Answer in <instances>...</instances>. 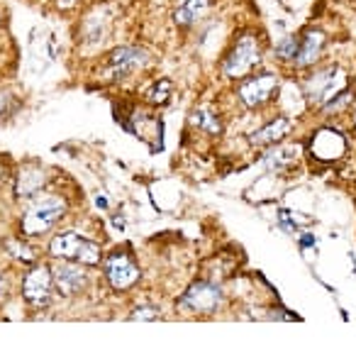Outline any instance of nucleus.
Segmentation results:
<instances>
[{"mask_svg": "<svg viewBox=\"0 0 356 359\" xmlns=\"http://www.w3.org/2000/svg\"><path fill=\"white\" fill-rule=\"evenodd\" d=\"M288 133H290V120L288 118H276L273 123H269L266 128H262L259 133H254L249 140H252V144L264 147V144L278 142V140H283Z\"/></svg>", "mask_w": 356, "mask_h": 359, "instance_id": "4468645a", "label": "nucleus"}, {"mask_svg": "<svg viewBox=\"0 0 356 359\" xmlns=\"http://www.w3.org/2000/svg\"><path fill=\"white\" fill-rule=\"evenodd\" d=\"M64 210H66V203L62 198H52V196L49 198H39L27 210V215L22 217V235L27 237L44 235L64 215Z\"/></svg>", "mask_w": 356, "mask_h": 359, "instance_id": "20e7f679", "label": "nucleus"}, {"mask_svg": "<svg viewBox=\"0 0 356 359\" xmlns=\"http://www.w3.org/2000/svg\"><path fill=\"white\" fill-rule=\"evenodd\" d=\"M15 108H17V103L13 100V95H10V93H0V118L10 115Z\"/></svg>", "mask_w": 356, "mask_h": 359, "instance_id": "4be33fe9", "label": "nucleus"}, {"mask_svg": "<svg viewBox=\"0 0 356 359\" xmlns=\"http://www.w3.org/2000/svg\"><path fill=\"white\" fill-rule=\"evenodd\" d=\"M325 34L320 32V29H310V32H305V37H300V44H298V54H295V67L298 69H305L310 67V64H315L320 59V54H322L325 49Z\"/></svg>", "mask_w": 356, "mask_h": 359, "instance_id": "9b49d317", "label": "nucleus"}, {"mask_svg": "<svg viewBox=\"0 0 356 359\" xmlns=\"http://www.w3.org/2000/svg\"><path fill=\"white\" fill-rule=\"evenodd\" d=\"M147 64V52L139 47H120L110 54V76L124 79L127 74L137 72Z\"/></svg>", "mask_w": 356, "mask_h": 359, "instance_id": "9d476101", "label": "nucleus"}, {"mask_svg": "<svg viewBox=\"0 0 356 359\" xmlns=\"http://www.w3.org/2000/svg\"><path fill=\"white\" fill-rule=\"evenodd\" d=\"M225 301V293L218 284L198 281L180 296V306L193 313H215Z\"/></svg>", "mask_w": 356, "mask_h": 359, "instance_id": "39448f33", "label": "nucleus"}, {"mask_svg": "<svg viewBox=\"0 0 356 359\" xmlns=\"http://www.w3.org/2000/svg\"><path fill=\"white\" fill-rule=\"evenodd\" d=\"M0 20H3V18H0Z\"/></svg>", "mask_w": 356, "mask_h": 359, "instance_id": "b1692460", "label": "nucleus"}, {"mask_svg": "<svg viewBox=\"0 0 356 359\" xmlns=\"http://www.w3.org/2000/svg\"><path fill=\"white\" fill-rule=\"evenodd\" d=\"M303 90L308 95L310 103L315 105H327L337 98L339 93L347 90V74H344L342 67H325L318 69L313 76H308L303 83Z\"/></svg>", "mask_w": 356, "mask_h": 359, "instance_id": "f257e3e1", "label": "nucleus"}, {"mask_svg": "<svg viewBox=\"0 0 356 359\" xmlns=\"http://www.w3.org/2000/svg\"><path fill=\"white\" fill-rule=\"evenodd\" d=\"M208 5L210 0H183L178 5L176 15H173V20H176V25H180V27H188L190 22H195L208 10Z\"/></svg>", "mask_w": 356, "mask_h": 359, "instance_id": "2eb2a0df", "label": "nucleus"}, {"mask_svg": "<svg viewBox=\"0 0 356 359\" xmlns=\"http://www.w3.org/2000/svg\"><path fill=\"white\" fill-rule=\"evenodd\" d=\"M157 316H159V308L142 306V308H137V311L132 313V320H152V318H157Z\"/></svg>", "mask_w": 356, "mask_h": 359, "instance_id": "412c9836", "label": "nucleus"}, {"mask_svg": "<svg viewBox=\"0 0 356 359\" xmlns=\"http://www.w3.org/2000/svg\"><path fill=\"white\" fill-rule=\"evenodd\" d=\"M262 62V47L254 34H242L239 42L232 47V52L225 57L222 74L227 79H244L257 64Z\"/></svg>", "mask_w": 356, "mask_h": 359, "instance_id": "7ed1b4c3", "label": "nucleus"}, {"mask_svg": "<svg viewBox=\"0 0 356 359\" xmlns=\"http://www.w3.org/2000/svg\"><path fill=\"white\" fill-rule=\"evenodd\" d=\"M44 184H47L44 169H39V166H24L17 176V189L15 191H17L20 198H32V196H37L44 189Z\"/></svg>", "mask_w": 356, "mask_h": 359, "instance_id": "ddd939ff", "label": "nucleus"}, {"mask_svg": "<svg viewBox=\"0 0 356 359\" xmlns=\"http://www.w3.org/2000/svg\"><path fill=\"white\" fill-rule=\"evenodd\" d=\"M295 159H298V149H295V147H285V149L271 151L266 159H264V164H266L269 169L283 171V169H288L290 164H295Z\"/></svg>", "mask_w": 356, "mask_h": 359, "instance_id": "f3484780", "label": "nucleus"}, {"mask_svg": "<svg viewBox=\"0 0 356 359\" xmlns=\"http://www.w3.org/2000/svg\"><path fill=\"white\" fill-rule=\"evenodd\" d=\"M190 125L198 128V130H203L205 135H220L222 133V123H220V118L208 108L193 110V115H190Z\"/></svg>", "mask_w": 356, "mask_h": 359, "instance_id": "dca6fc26", "label": "nucleus"}, {"mask_svg": "<svg viewBox=\"0 0 356 359\" xmlns=\"http://www.w3.org/2000/svg\"><path fill=\"white\" fill-rule=\"evenodd\" d=\"M354 123H356V110H354Z\"/></svg>", "mask_w": 356, "mask_h": 359, "instance_id": "5701e85b", "label": "nucleus"}, {"mask_svg": "<svg viewBox=\"0 0 356 359\" xmlns=\"http://www.w3.org/2000/svg\"><path fill=\"white\" fill-rule=\"evenodd\" d=\"M276 88H278V76H273V74L254 76V79L242 83V88H239V100H242L247 108H259V105L266 103Z\"/></svg>", "mask_w": 356, "mask_h": 359, "instance_id": "6e6552de", "label": "nucleus"}, {"mask_svg": "<svg viewBox=\"0 0 356 359\" xmlns=\"http://www.w3.org/2000/svg\"><path fill=\"white\" fill-rule=\"evenodd\" d=\"M8 250H13L10 255L17 257V259H22V262H32L34 259V252L29 250L27 245H20V242H15V240L8 242Z\"/></svg>", "mask_w": 356, "mask_h": 359, "instance_id": "aec40b11", "label": "nucleus"}, {"mask_svg": "<svg viewBox=\"0 0 356 359\" xmlns=\"http://www.w3.org/2000/svg\"><path fill=\"white\" fill-rule=\"evenodd\" d=\"M298 44H300L298 37H285L283 42L276 44V54H278L280 59H295V54H298Z\"/></svg>", "mask_w": 356, "mask_h": 359, "instance_id": "6ab92c4d", "label": "nucleus"}, {"mask_svg": "<svg viewBox=\"0 0 356 359\" xmlns=\"http://www.w3.org/2000/svg\"><path fill=\"white\" fill-rule=\"evenodd\" d=\"M347 149V142L334 130H320L313 137V154L318 159H339Z\"/></svg>", "mask_w": 356, "mask_h": 359, "instance_id": "f8f14e48", "label": "nucleus"}, {"mask_svg": "<svg viewBox=\"0 0 356 359\" xmlns=\"http://www.w3.org/2000/svg\"><path fill=\"white\" fill-rule=\"evenodd\" d=\"M52 276H54V286H57V291L62 293V296H73V293L81 291L88 281L86 269H83L78 262L73 264V262H69V259H64L62 264L52 271Z\"/></svg>", "mask_w": 356, "mask_h": 359, "instance_id": "1a4fd4ad", "label": "nucleus"}, {"mask_svg": "<svg viewBox=\"0 0 356 359\" xmlns=\"http://www.w3.org/2000/svg\"><path fill=\"white\" fill-rule=\"evenodd\" d=\"M105 279L118 291H127L139 281V266L134 264V259L127 252L118 250L105 259Z\"/></svg>", "mask_w": 356, "mask_h": 359, "instance_id": "423d86ee", "label": "nucleus"}, {"mask_svg": "<svg viewBox=\"0 0 356 359\" xmlns=\"http://www.w3.org/2000/svg\"><path fill=\"white\" fill-rule=\"evenodd\" d=\"M169 95H171V81H166V79H162L159 83H154L152 88L147 90V100L149 103H166L169 100Z\"/></svg>", "mask_w": 356, "mask_h": 359, "instance_id": "a211bd4d", "label": "nucleus"}, {"mask_svg": "<svg viewBox=\"0 0 356 359\" xmlns=\"http://www.w3.org/2000/svg\"><path fill=\"white\" fill-rule=\"evenodd\" d=\"M52 288H54V276L52 269L47 266H34L27 271L22 281V296L27 298L32 306H47L49 298H52Z\"/></svg>", "mask_w": 356, "mask_h": 359, "instance_id": "0eeeda50", "label": "nucleus"}, {"mask_svg": "<svg viewBox=\"0 0 356 359\" xmlns=\"http://www.w3.org/2000/svg\"><path fill=\"white\" fill-rule=\"evenodd\" d=\"M49 255L57 259L78 262V264H98L100 262V247L95 242L81 237L78 232H62L49 245Z\"/></svg>", "mask_w": 356, "mask_h": 359, "instance_id": "f03ea898", "label": "nucleus"}]
</instances>
